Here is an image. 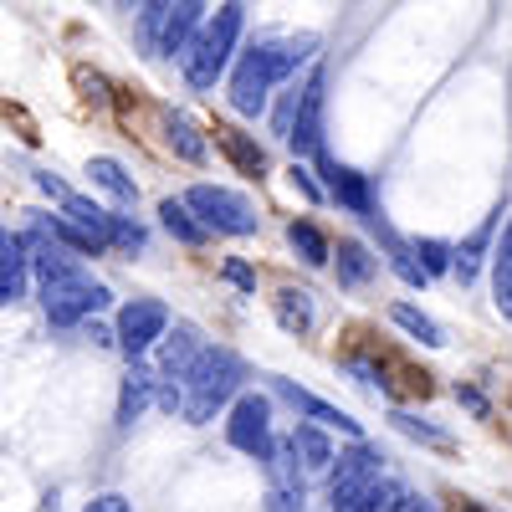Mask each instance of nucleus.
<instances>
[{
	"label": "nucleus",
	"mask_w": 512,
	"mask_h": 512,
	"mask_svg": "<svg viewBox=\"0 0 512 512\" xmlns=\"http://www.w3.org/2000/svg\"><path fill=\"white\" fill-rule=\"evenodd\" d=\"M272 390H277V395H282V400H287V405H292L297 415H308V425H318V431H344V436H349L354 446L364 441V436H359V420H354L349 410H338V405L318 400L313 390H297L292 379H277V374H272Z\"/></svg>",
	"instance_id": "obj_10"
},
{
	"label": "nucleus",
	"mask_w": 512,
	"mask_h": 512,
	"mask_svg": "<svg viewBox=\"0 0 512 512\" xmlns=\"http://www.w3.org/2000/svg\"><path fill=\"white\" fill-rule=\"evenodd\" d=\"M287 241H292V251L303 256L308 267H328L333 251H328V236H323L313 221H292V226H287Z\"/></svg>",
	"instance_id": "obj_26"
},
{
	"label": "nucleus",
	"mask_w": 512,
	"mask_h": 512,
	"mask_svg": "<svg viewBox=\"0 0 512 512\" xmlns=\"http://www.w3.org/2000/svg\"><path fill=\"white\" fill-rule=\"evenodd\" d=\"M379 451L369 446V441H359V446H349L344 456H338V466L328 472V497H333V507H354L384 472H379Z\"/></svg>",
	"instance_id": "obj_9"
},
{
	"label": "nucleus",
	"mask_w": 512,
	"mask_h": 512,
	"mask_svg": "<svg viewBox=\"0 0 512 512\" xmlns=\"http://www.w3.org/2000/svg\"><path fill=\"white\" fill-rule=\"evenodd\" d=\"M318 169H323V185H328V195H333L338 205L354 210L359 221H369V216H374V195H369V180L359 175V169L333 164L328 154H318Z\"/></svg>",
	"instance_id": "obj_12"
},
{
	"label": "nucleus",
	"mask_w": 512,
	"mask_h": 512,
	"mask_svg": "<svg viewBox=\"0 0 512 512\" xmlns=\"http://www.w3.org/2000/svg\"><path fill=\"white\" fill-rule=\"evenodd\" d=\"M492 303L502 318H512V221L502 226V241L492 251Z\"/></svg>",
	"instance_id": "obj_19"
},
{
	"label": "nucleus",
	"mask_w": 512,
	"mask_h": 512,
	"mask_svg": "<svg viewBox=\"0 0 512 512\" xmlns=\"http://www.w3.org/2000/svg\"><path fill=\"white\" fill-rule=\"evenodd\" d=\"M292 190H297V195H303V200H323V190H318V180L308 175V169H303V164H292Z\"/></svg>",
	"instance_id": "obj_34"
},
{
	"label": "nucleus",
	"mask_w": 512,
	"mask_h": 512,
	"mask_svg": "<svg viewBox=\"0 0 512 512\" xmlns=\"http://www.w3.org/2000/svg\"><path fill=\"white\" fill-rule=\"evenodd\" d=\"M390 420H395V431H400V436H410V441H425V446H441V451L451 446V436L441 431V425H431V420H420V415H405V410H395Z\"/></svg>",
	"instance_id": "obj_30"
},
{
	"label": "nucleus",
	"mask_w": 512,
	"mask_h": 512,
	"mask_svg": "<svg viewBox=\"0 0 512 512\" xmlns=\"http://www.w3.org/2000/svg\"><path fill=\"white\" fill-rule=\"evenodd\" d=\"M210 6L200 0H185V6H139V36L154 57H185L190 41L200 36V26L210 21L205 16Z\"/></svg>",
	"instance_id": "obj_4"
},
{
	"label": "nucleus",
	"mask_w": 512,
	"mask_h": 512,
	"mask_svg": "<svg viewBox=\"0 0 512 512\" xmlns=\"http://www.w3.org/2000/svg\"><path fill=\"white\" fill-rule=\"evenodd\" d=\"M292 446H297V456H303L308 472H333V466H338V456H333V446H328V436L318 431V425H297Z\"/></svg>",
	"instance_id": "obj_23"
},
{
	"label": "nucleus",
	"mask_w": 512,
	"mask_h": 512,
	"mask_svg": "<svg viewBox=\"0 0 512 512\" xmlns=\"http://www.w3.org/2000/svg\"><path fill=\"white\" fill-rule=\"evenodd\" d=\"M241 26H246V6H216V16L200 26V36L190 41V52L180 57L190 88H216V77L226 72V62L236 52Z\"/></svg>",
	"instance_id": "obj_3"
},
{
	"label": "nucleus",
	"mask_w": 512,
	"mask_h": 512,
	"mask_svg": "<svg viewBox=\"0 0 512 512\" xmlns=\"http://www.w3.org/2000/svg\"><path fill=\"white\" fill-rule=\"evenodd\" d=\"M88 175H93V185H103L118 205H134V200H139V185L123 175V164H118V159H93V164H88Z\"/></svg>",
	"instance_id": "obj_25"
},
{
	"label": "nucleus",
	"mask_w": 512,
	"mask_h": 512,
	"mask_svg": "<svg viewBox=\"0 0 512 512\" xmlns=\"http://www.w3.org/2000/svg\"><path fill=\"white\" fill-rule=\"evenodd\" d=\"M272 308H277V323L287 333H308L313 328V292H297V287H282L272 297Z\"/></svg>",
	"instance_id": "obj_22"
},
{
	"label": "nucleus",
	"mask_w": 512,
	"mask_h": 512,
	"mask_svg": "<svg viewBox=\"0 0 512 512\" xmlns=\"http://www.w3.org/2000/svg\"><path fill=\"white\" fill-rule=\"evenodd\" d=\"M216 144L226 149V159L241 169V175H256V180L267 175V154L256 149V144L241 134V128H231V123H216Z\"/></svg>",
	"instance_id": "obj_16"
},
{
	"label": "nucleus",
	"mask_w": 512,
	"mask_h": 512,
	"mask_svg": "<svg viewBox=\"0 0 512 512\" xmlns=\"http://www.w3.org/2000/svg\"><path fill=\"white\" fill-rule=\"evenodd\" d=\"M456 400H461L466 410H472V415H482V420L492 415V410H487V400H482V390H472V384H456Z\"/></svg>",
	"instance_id": "obj_36"
},
{
	"label": "nucleus",
	"mask_w": 512,
	"mask_h": 512,
	"mask_svg": "<svg viewBox=\"0 0 512 512\" xmlns=\"http://www.w3.org/2000/svg\"><path fill=\"white\" fill-rule=\"evenodd\" d=\"M36 221L47 226V231H52V236H57L62 246H72L77 256H93V251H103V246H98V241H93L88 231H82V226H72L67 216H36Z\"/></svg>",
	"instance_id": "obj_29"
},
{
	"label": "nucleus",
	"mask_w": 512,
	"mask_h": 512,
	"mask_svg": "<svg viewBox=\"0 0 512 512\" xmlns=\"http://www.w3.org/2000/svg\"><path fill=\"white\" fill-rule=\"evenodd\" d=\"M323 93H328V77L323 67H313V77L303 82V113H297V134H292V149L297 154H323Z\"/></svg>",
	"instance_id": "obj_13"
},
{
	"label": "nucleus",
	"mask_w": 512,
	"mask_h": 512,
	"mask_svg": "<svg viewBox=\"0 0 512 512\" xmlns=\"http://www.w3.org/2000/svg\"><path fill=\"white\" fill-rule=\"evenodd\" d=\"M185 205L195 210V221L216 236H256V221H262L256 205L241 190H226V185H190Z\"/></svg>",
	"instance_id": "obj_5"
},
{
	"label": "nucleus",
	"mask_w": 512,
	"mask_h": 512,
	"mask_svg": "<svg viewBox=\"0 0 512 512\" xmlns=\"http://www.w3.org/2000/svg\"><path fill=\"white\" fill-rule=\"evenodd\" d=\"M113 333H118V349L139 364L159 344V338H169V308L154 303V297H134V303L118 313V328Z\"/></svg>",
	"instance_id": "obj_8"
},
{
	"label": "nucleus",
	"mask_w": 512,
	"mask_h": 512,
	"mask_svg": "<svg viewBox=\"0 0 512 512\" xmlns=\"http://www.w3.org/2000/svg\"><path fill=\"white\" fill-rule=\"evenodd\" d=\"M374 272H379V262L369 256L364 241H354V236L338 241V282H344V287H364Z\"/></svg>",
	"instance_id": "obj_21"
},
{
	"label": "nucleus",
	"mask_w": 512,
	"mask_h": 512,
	"mask_svg": "<svg viewBox=\"0 0 512 512\" xmlns=\"http://www.w3.org/2000/svg\"><path fill=\"white\" fill-rule=\"evenodd\" d=\"M241 379H246V364L221 349V344H210L200 354V364L180 379V390H185V420L190 425H205V420H216L221 405L241 400Z\"/></svg>",
	"instance_id": "obj_2"
},
{
	"label": "nucleus",
	"mask_w": 512,
	"mask_h": 512,
	"mask_svg": "<svg viewBox=\"0 0 512 512\" xmlns=\"http://www.w3.org/2000/svg\"><path fill=\"white\" fill-rule=\"evenodd\" d=\"M77 82H82V88H88V103H98V108L108 103V82H103V77H88V72H77Z\"/></svg>",
	"instance_id": "obj_37"
},
{
	"label": "nucleus",
	"mask_w": 512,
	"mask_h": 512,
	"mask_svg": "<svg viewBox=\"0 0 512 512\" xmlns=\"http://www.w3.org/2000/svg\"><path fill=\"white\" fill-rule=\"evenodd\" d=\"M415 256H420V267H425V277H441V272H456V251L446 246V241H415Z\"/></svg>",
	"instance_id": "obj_31"
},
{
	"label": "nucleus",
	"mask_w": 512,
	"mask_h": 512,
	"mask_svg": "<svg viewBox=\"0 0 512 512\" xmlns=\"http://www.w3.org/2000/svg\"><path fill=\"white\" fill-rule=\"evenodd\" d=\"M226 441H231L241 456H251V461H272L277 441H272V405H267V395H241V400L231 405Z\"/></svg>",
	"instance_id": "obj_7"
},
{
	"label": "nucleus",
	"mask_w": 512,
	"mask_h": 512,
	"mask_svg": "<svg viewBox=\"0 0 512 512\" xmlns=\"http://www.w3.org/2000/svg\"><path fill=\"white\" fill-rule=\"evenodd\" d=\"M41 308H47V318L57 328H77L82 318H93L98 308H108V287L88 272L77 277H62V282H47L41 287Z\"/></svg>",
	"instance_id": "obj_6"
},
{
	"label": "nucleus",
	"mask_w": 512,
	"mask_h": 512,
	"mask_svg": "<svg viewBox=\"0 0 512 512\" xmlns=\"http://www.w3.org/2000/svg\"><path fill=\"white\" fill-rule=\"evenodd\" d=\"M164 134H169V149H175L185 164H205V139L195 134V123L185 113H169L164 118Z\"/></svg>",
	"instance_id": "obj_24"
},
{
	"label": "nucleus",
	"mask_w": 512,
	"mask_h": 512,
	"mask_svg": "<svg viewBox=\"0 0 512 512\" xmlns=\"http://www.w3.org/2000/svg\"><path fill=\"white\" fill-rule=\"evenodd\" d=\"M205 349H210V344L200 338L195 323H175V333H169L164 344H159V379H164V384H180V379L200 364Z\"/></svg>",
	"instance_id": "obj_11"
},
{
	"label": "nucleus",
	"mask_w": 512,
	"mask_h": 512,
	"mask_svg": "<svg viewBox=\"0 0 512 512\" xmlns=\"http://www.w3.org/2000/svg\"><path fill=\"white\" fill-rule=\"evenodd\" d=\"M492 226H497V221H482L472 236L456 246V277H461V287L477 282V267H482V251H487V241H492Z\"/></svg>",
	"instance_id": "obj_28"
},
{
	"label": "nucleus",
	"mask_w": 512,
	"mask_h": 512,
	"mask_svg": "<svg viewBox=\"0 0 512 512\" xmlns=\"http://www.w3.org/2000/svg\"><path fill=\"white\" fill-rule=\"evenodd\" d=\"M36 185L47 190V195H57V200H67V195H72V190H67V185H62L57 175H36Z\"/></svg>",
	"instance_id": "obj_38"
},
{
	"label": "nucleus",
	"mask_w": 512,
	"mask_h": 512,
	"mask_svg": "<svg viewBox=\"0 0 512 512\" xmlns=\"http://www.w3.org/2000/svg\"><path fill=\"white\" fill-rule=\"evenodd\" d=\"M410 502H415V497H410L395 477H379V482H374V487L354 502V512H405Z\"/></svg>",
	"instance_id": "obj_27"
},
{
	"label": "nucleus",
	"mask_w": 512,
	"mask_h": 512,
	"mask_svg": "<svg viewBox=\"0 0 512 512\" xmlns=\"http://www.w3.org/2000/svg\"><path fill=\"white\" fill-rule=\"evenodd\" d=\"M26 272H31V246L26 236H0V303H21L26 297Z\"/></svg>",
	"instance_id": "obj_14"
},
{
	"label": "nucleus",
	"mask_w": 512,
	"mask_h": 512,
	"mask_svg": "<svg viewBox=\"0 0 512 512\" xmlns=\"http://www.w3.org/2000/svg\"><path fill=\"white\" fill-rule=\"evenodd\" d=\"M82 512H134V502L128 497H118V492H103V497H93Z\"/></svg>",
	"instance_id": "obj_35"
},
{
	"label": "nucleus",
	"mask_w": 512,
	"mask_h": 512,
	"mask_svg": "<svg viewBox=\"0 0 512 512\" xmlns=\"http://www.w3.org/2000/svg\"><path fill=\"white\" fill-rule=\"evenodd\" d=\"M62 216H67L72 226H82V231H88L98 246H113V216H108L103 205L82 200V195H67V200H62Z\"/></svg>",
	"instance_id": "obj_17"
},
{
	"label": "nucleus",
	"mask_w": 512,
	"mask_h": 512,
	"mask_svg": "<svg viewBox=\"0 0 512 512\" xmlns=\"http://www.w3.org/2000/svg\"><path fill=\"white\" fill-rule=\"evenodd\" d=\"M154 384H159V379H154L149 369H139V364L123 374V390H118V425H134V420H139V415L159 400Z\"/></svg>",
	"instance_id": "obj_15"
},
{
	"label": "nucleus",
	"mask_w": 512,
	"mask_h": 512,
	"mask_svg": "<svg viewBox=\"0 0 512 512\" xmlns=\"http://www.w3.org/2000/svg\"><path fill=\"white\" fill-rule=\"evenodd\" d=\"M313 52H318V36H267V41H256L251 52H241V62L231 72V108L256 118L267 108L277 82H292L297 67L313 62Z\"/></svg>",
	"instance_id": "obj_1"
},
{
	"label": "nucleus",
	"mask_w": 512,
	"mask_h": 512,
	"mask_svg": "<svg viewBox=\"0 0 512 512\" xmlns=\"http://www.w3.org/2000/svg\"><path fill=\"white\" fill-rule=\"evenodd\" d=\"M159 226L169 231V236H175V241H185V246H200L210 231L195 221V210L185 205V200H175V195H169V200H159Z\"/></svg>",
	"instance_id": "obj_20"
},
{
	"label": "nucleus",
	"mask_w": 512,
	"mask_h": 512,
	"mask_svg": "<svg viewBox=\"0 0 512 512\" xmlns=\"http://www.w3.org/2000/svg\"><path fill=\"white\" fill-rule=\"evenodd\" d=\"M221 277H226L231 287H241V292H256V272H251L246 262H236V256H231V262L221 267Z\"/></svg>",
	"instance_id": "obj_33"
},
{
	"label": "nucleus",
	"mask_w": 512,
	"mask_h": 512,
	"mask_svg": "<svg viewBox=\"0 0 512 512\" xmlns=\"http://www.w3.org/2000/svg\"><path fill=\"white\" fill-rule=\"evenodd\" d=\"M144 241L149 236H144V226L134 216H113V246L118 251H144Z\"/></svg>",
	"instance_id": "obj_32"
},
{
	"label": "nucleus",
	"mask_w": 512,
	"mask_h": 512,
	"mask_svg": "<svg viewBox=\"0 0 512 512\" xmlns=\"http://www.w3.org/2000/svg\"><path fill=\"white\" fill-rule=\"evenodd\" d=\"M333 512H354V507H333Z\"/></svg>",
	"instance_id": "obj_41"
},
{
	"label": "nucleus",
	"mask_w": 512,
	"mask_h": 512,
	"mask_svg": "<svg viewBox=\"0 0 512 512\" xmlns=\"http://www.w3.org/2000/svg\"><path fill=\"white\" fill-rule=\"evenodd\" d=\"M390 323L395 328H405L415 344H425V349H446V328L431 318V313H420V308H410V303H395L390 308Z\"/></svg>",
	"instance_id": "obj_18"
},
{
	"label": "nucleus",
	"mask_w": 512,
	"mask_h": 512,
	"mask_svg": "<svg viewBox=\"0 0 512 512\" xmlns=\"http://www.w3.org/2000/svg\"><path fill=\"white\" fill-rule=\"evenodd\" d=\"M451 512H482V507H477V502H456Z\"/></svg>",
	"instance_id": "obj_39"
},
{
	"label": "nucleus",
	"mask_w": 512,
	"mask_h": 512,
	"mask_svg": "<svg viewBox=\"0 0 512 512\" xmlns=\"http://www.w3.org/2000/svg\"><path fill=\"white\" fill-rule=\"evenodd\" d=\"M405 512H431V502H420V497H415V502H410Z\"/></svg>",
	"instance_id": "obj_40"
}]
</instances>
